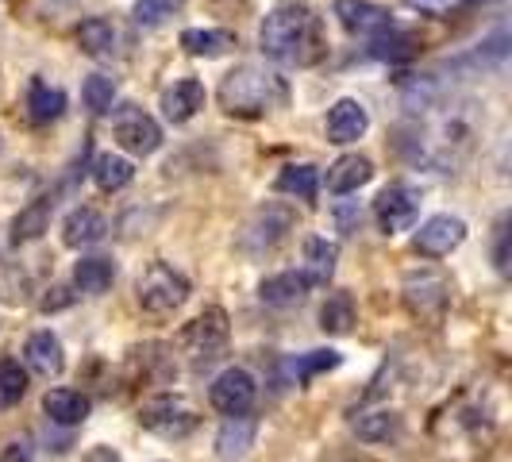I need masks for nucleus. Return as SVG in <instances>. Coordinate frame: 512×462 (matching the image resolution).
Here are the masks:
<instances>
[{
    "instance_id": "21",
    "label": "nucleus",
    "mask_w": 512,
    "mask_h": 462,
    "mask_svg": "<svg viewBox=\"0 0 512 462\" xmlns=\"http://www.w3.org/2000/svg\"><path fill=\"white\" fill-rule=\"evenodd\" d=\"M62 112H66V93H62L58 85H51V81L35 77V81L27 85V116H31L35 124H54Z\"/></svg>"
},
{
    "instance_id": "17",
    "label": "nucleus",
    "mask_w": 512,
    "mask_h": 462,
    "mask_svg": "<svg viewBox=\"0 0 512 462\" xmlns=\"http://www.w3.org/2000/svg\"><path fill=\"white\" fill-rule=\"evenodd\" d=\"M370 178H374V162L366 154H343L328 170V189L335 197H347V193H359Z\"/></svg>"
},
{
    "instance_id": "31",
    "label": "nucleus",
    "mask_w": 512,
    "mask_h": 462,
    "mask_svg": "<svg viewBox=\"0 0 512 462\" xmlns=\"http://www.w3.org/2000/svg\"><path fill=\"white\" fill-rule=\"evenodd\" d=\"M412 35H405V31H397V24L385 27V31H378L374 39H370V54L374 58H382V62H401V58H409L412 54Z\"/></svg>"
},
{
    "instance_id": "16",
    "label": "nucleus",
    "mask_w": 512,
    "mask_h": 462,
    "mask_svg": "<svg viewBox=\"0 0 512 462\" xmlns=\"http://www.w3.org/2000/svg\"><path fill=\"white\" fill-rule=\"evenodd\" d=\"M104 235H108V220H104L97 208H74V212L62 220V243L74 247V251L101 243Z\"/></svg>"
},
{
    "instance_id": "40",
    "label": "nucleus",
    "mask_w": 512,
    "mask_h": 462,
    "mask_svg": "<svg viewBox=\"0 0 512 462\" xmlns=\"http://www.w3.org/2000/svg\"><path fill=\"white\" fill-rule=\"evenodd\" d=\"M0 462H31V447L27 443H8V451H4Z\"/></svg>"
},
{
    "instance_id": "3",
    "label": "nucleus",
    "mask_w": 512,
    "mask_h": 462,
    "mask_svg": "<svg viewBox=\"0 0 512 462\" xmlns=\"http://www.w3.org/2000/svg\"><path fill=\"white\" fill-rule=\"evenodd\" d=\"M189 293H193L189 278L181 274L178 266H170V262H151V266L139 274V285H135V301H139L143 312H151V316H170V312H178V308L189 301Z\"/></svg>"
},
{
    "instance_id": "20",
    "label": "nucleus",
    "mask_w": 512,
    "mask_h": 462,
    "mask_svg": "<svg viewBox=\"0 0 512 462\" xmlns=\"http://www.w3.org/2000/svg\"><path fill=\"white\" fill-rule=\"evenodd\" d=\"M89 397L85 393H77V389H51L47 397H43V412L51 416L54 424H62V428H77V424H85L89 420Z\"/></svg>"
},
{
    "instance_id": "13",
    "label": "nucleus",
    "mask_w": 512,
    "mask_h": 462,
    "mask_svg": "<svg viewBox=\"0 0 512 462\" xmlns=\"http://www.w3.org/2000/svg\"><path fill=\"white\" fill-rule=\"evenodd\" d=\"M370 128V112H366V104L355 101V97H343V101H335L328 108V120H324V131H328V143H339V147H347V143H359L362 135Z\"/></svg>"
},
{
    "instance_id": "27",
    "label": "nucleus",
    "mask_w": 512,
    "mask_h": 462,
    "mask_svg": "<svg viewBox=\"0 0 512 462\" xmlns=\"http://www.w3.org/2000/svg\"><path fill=\"white\" fill-rule=\"evenodd\" d=\"M274 189L285 193V197H297V201H316L320 193V170L316 166H285Z\"/></svg>"
},
{
    "instance_id": "14",
    "label": "nucleus",
    "mask_w": 512,
    "mask_h": 462,
    "mask_svg": "<svg viewBox=\"0 0 512 462\" xmlns=\"http://www.w3.org/2000/svg\"><path fill=\"white\" fill-rule=\"evenodd\" d=\"M24 362L31 374L39 378H58L66 370V351H62V339L47 328V332H35L27 335L24 343Z\"/></svg>"
},
{
    "instance_id": "9",
    "label": "nucleus",
    "mask_w": 512,
    "mask_h": 462,
    "mask_svg": "<svg viewBox=\"0 0 512 462\" xmlns=\"http://www.w3.org/2000/svg\"><path fill=\"white\" fill-rule=\"evenodd\" d=\"M462 243H466V220L451 216V212H439L432 220H424L420 231L412 235L416 255L424 258H447L451 251H459Z\"/></svg>"
},
{
    "instance_id": "34",
    "label": "nucleus",
    "mask_w": 512,
    "mask_h": 462,
    "mask_svg": "<svg viewBox=\"0 0 512 462\" xmlns=\"http://www.w3.org/2000/svg\"><path fill=\"white\" fill-rule=\"evenodd\" d=\"M339 362H343L339 351H308V355H301V359L293 362V374H297V382H312L316 374H328Z\"/></svg>"
},
{
    "instance_id": "7",
    "label": "nucleus",
    "mask_w": 512,
    "mask_h": 462,
    "mask_svg": "<svg viewBox=\"0 0 512 462\" xmlns=\"http://www.w3.org/2000/svg\"><path fill=\"white\" fill-rule=\"evenodd\" d=\"M293 224H297L293 208L262 205L255 216L243 224V231H239V251H247V255H266V251H274L285 235L293 231Z\"/></svg>"
},
{
    "instance_id": "10",
    "label": "nucleus",
    "mask_w": 512,
    "mask_h": 462,
    "mask_svg": "<svg viewBox=\"0 0 512 462\" xmlns=\"http://www.w3.org/2000/svg\"><path fill=\"white\" fill-rule=\"evenodd\" d=\"M255 397H258L255 378H251L247 370H239V366L224 370V374L212 382V389H208V401H212V409L224 412V416L251 412V409H255Z\"/></svg>"
},
{
    "instance_id": "6",
    "label": "nucleus",
    "mask_w": 512,
    "mask_h": 462,
    "mask_svg": "<svg viewBox=\"0 0 512 462\" xmlns=\"http://www.w3.org/2000/svg\"><path fill=\"white\" fill-rule=\"evenodd\" d=\"M139 424L158 439H185L189 432H197L201 416L197 409L178 397V393H162V397H151L143 409H139Z\"/></svg>"
},
{
    "instance_id": "39",
    "label": "nucleus",
    "mask_w": 512,
    "mask_h": 462,
    "mask_svg": "<svg viewBox=\"0 0 512 462\" xmlns=\"http://www.w3.org/2000/svg\"><path fill=\"white\" fill-rule=\"evenodd\" d=\"M81 462H124V459H120V451H116V447L97 443V447H89V451H85V459Z\"/></svg>"
},
{
    "instance_id": "1",
    "label": "nucleus",
    "mask_w": 512,
    "mask_h": 462,
    "mask_svg": "<svg viewBox=\"0 0 512 462\" xmlns=\"http://www.w3.org/2000/svg\"><path fill=\"white\" fill-rule=\"evenodd\" d=\"M258 47L266 58H274L282 66H312L324 54L320 20L305 4H282V8L266 12V20L258 27Z\"/></svg>"
},
{
    "instance_id": "32",
    "label": "nucleus",
    "mask_w": 512,
    "mask_h": 462,
    "mask_svg": "<svg viewBox=\"0 0 512 462\" xmlns=\"http://www.w3.org/2000/svg\"><path fill=\"white\" fill-rule=\"evenodd\" d=\"M27 393V370L16 359H0V409L20 405Z\"/></svg>"
},
{
    "instance_id": "30",
    "label": "nucleus",
    "mask_w": 512,
    "mask_h": 462,
    "mask_svg": "<svg viewBox=\"0 0 512 462\" xmlns=\"http://www.w3.org/2000/svg\"><path fill=\"white\" fill-rule=\"evenodd\" d=\"M355 324V301L347 293H332L320 308V328L328 335H347Z\"/></svg>"
},
{
    "instance_id": "33",
    "label": "nucleus",
    "mask_w": 512,
    "mask_h": 462,
    "mask_svg": "<svg viewBox=\"0 0 512 462\" xmlns=\"http://www.w3.org/2000/svg\"><path fill=\"white\" fill-rule=\"evenodd\" d=\"M81 101H85V108L93 116H104L112 108V101H116V81L104 74H89L81 81Z\"/></svg>"
},
{
    "instance_id": "5",
    "label": "nucleus",
    "mask_w": 512,
    "mask_h": 462,
    "mask_svg": "<svg viewBox=\"0 0 512 462\" xmlns=\"http://www.w3.org/2000/svg\"><path fill=\"white\" fill-rule=\"evenodd\" d=\"M401 297L416 320H439L447 305H451V282L443 270H432V266H420V270H409L405 282H401Z\"/></svg>"
},
{
    "instance_id": "15",
    "label": "nucleus",
    "mask_w": 512,
    "mask_h": 462,
    "mask_svg": "<svg viewBox=\"0 0 512 462\" xmlns=\"http://www.w3.org/2000/svg\"><path fill=\"white\" fill-rule=\"evenodd\" d=\"M205 108V85L197 77H181L170 89H162V116L170 124H189Z\"/></svg>"
},
{
    "instance_id": "18",
    "label": "nucleus",
    "mask_w": 512,
    "mask_h": 462,
    "mask_svg": "<svg viewBox=\"0 0 512 462\" xmlns=\"http://www.w3.org/2000/svg\"><path fill=\"white\" fill-rule=\"evenodd\" d=\"M255 439H258L255 416H247V412L228 416V424H224L220 436H216V455H220V459H239V455H247V451L255 447Z\"/></svg>"
},
{
    "instance_id": "36",
    "label": "nucleus",
    "mask_w": 512,
    "mask_h": 462,
    "mask_svg": "<svg viewBox=\"0 0 512 462\" xmlns=\"http://www.w3.org/2000/svg\"><path fill=\"white\" fill-rule=\"evenodd\" d=\"M493 262H497V274L505 278L509 274V216L497 220V243H493Z\"/></svg>"
},
{
    "instance_id": "29",
    "label": "nucleus",
    "mask_w": 512,
    "mask_h": 462,
    "mask_svg": "<svg viewBox=\"0 0 512 462\" xmlns=\"http://www.w3.org/2000/svg\"><path fill=\"white\" fill-rule=\"evenodd\" d=\"M351 428L362 443H389L401 432V420H397V412H362Z\"/></svg>"
},
{
    "instance_id": "2",
    "label": "nucleus",
    "mask_w": 512,
    "mask_h": 462,
    "mask_svg": "<svg viewBox=\"0 0 512 462\" xmlns=\"http://www.w3.org/2000/svg\"><path fill=\"white\" fill-rule=\"evenodd\" d=\"M289 89L278 74L262 70V66H235L224 81H220V108L228 116H243V120H255L262 112L285 104Z\"/></svg>"
},
{
    "instance_id": "28",
    "label": "nucleus",
    "mask_w": 512,
    "mask_h": 462,
    "mask_svg": "<svg viewBox=\"0 0 512 462\" xmlns=\"http://www.w3.org/2000/svg\"><path fill=\"white\" fill-rule=\"evenodd\" d=\"M51 208L54 201H35V205H27L16 220H12V243H31V239H39L47 224H51Z\"/></svg>"
},
{
    "instance_id": "8",
    "label": "nucleus",
    "mask_w": 512,
    "mask_h": 462,
    "mask_svg": "<svg viewBox=\"0 0 512 462\" xmlns=\"http://www.w3.org/2000/svg\"><path fill=\"white\" fill-rule=\"evenodd\" d=\"M416 216H420V193L412 185H405V181L385 185L382 193H378V201H374V220H378V228L385 235L409 231L416 224Z\"/></svg>"
},
{
    "instance_id": "19",
    "label": "nucleus",
    "mask_w": 512,
    "mask_h": 462,
    "mask_svg": "<svg viewBox=\"0 0 512 462\" xmlns=\"http://www.w3.org/2000/svg\"><path fill=\"white\" fill-rule=\"evenodd\" d=\"M308 289H312V285L305 282V274L285 270V274H274V278H266V282L258 285V297H262V305H270V308H293L305 301Z\"/></svg>"
},
{
    "instance_id": "4",
    "label": "nucleus",
    "mask_w": 512,
    "mask_h": 462,
    "mask_svg": "<svg viewBox=\"0 0 512 462\" xmlns=\"http://www.w3.org/2000/svg\"><path fill=\"white\" fill-rule=\"evenodd\" d=\"M228 335H231L228 312L220 305H212V308H205L197 320H189V324L181 328L178 347L193 366H205V362L220 359V351L228 347Z\"/></svg>"
},
{
    "instance_id": "35",
    "label": "nucleus",
    "mask_w": 512,
    "mask_h": 462,
    "mask_svg": "<svg viewBox=\"0 0 512 462\" xmlns=\"http://www.w3.org/2000/svg\"><path fill=\"white\" fill-rule=\"evenodd\" d=\"M185 0H135V24L158 27L166 16H174Z\"/></svg>"
},
{
    "instance_id": "23",
    "label": "nucleus",
    "mask_w": 512,
    "mask_h": 462,
    "mask_svg": "<svg viewBox=\"0 0 512 462\" xmlns=\"http://www.w3.org/2000/svg\"><path fill=\"white\" fill-rule=\"evenodd\" d=\"M181 47L193 58H220L235 47V35L224 27H189V31H181Z\"/></svg>"
},
{
    "instance_id": "11",
    "label": "nucleus",
    "mask_w": 512,
    "mask_h": 462,
    "mask_svg": "<svg viewBox=\"0 0 512 462\" xmlns=\"http://www.w3.org/2000/svg\"><path fill=\"white\" fill-rule=\"evenodd\" d=\"M112 135H116V143L124 151L139 154V158H147V154H154L162 147V128L154 124L143 108H124L116 116V124H112Z\"/></svg>"
},
{
    "instance_id": "25",
    "label": "nucleus",
    "mask_w": 512,
    "mask_h": 462,
    "mask_svg": "<svg viewBox=\"0 0 512 462\" xmlns=\"http://www.w3.org/2000/svg\"><path fill=\"white\" fill-rule=\"evenodd\" d=\"M77 47L89 58H108L116 51V27L108 24L104 16H89L77 24Z\"/></svg>"
},
{
    "instance_id": "38",
    "label": "nucleus",
    "mask_w": 512,
    "mask_h": 462,
    "mask_svg": "<svg viewBox=\"0 0 512 462\" xmlns=\"http://www.w3.org/2000/svg\"><path fill=\"white\" fill-rule=\"evenodd\" d=\"M335 220H339V231H347V235H351V231H355L362 224V208L339 205V208H335Z\"/></svg>"
},
{
    "instance_id": "12",
    "label": "nucleus",
    "mask_w": 512,
    "mask_h": 462,
    "mask_svg": "<svg viewBox=\"0 0 512 462\" xmlns=\"http://www.w3.org/2000/svg\"><path fill=\"white\" fill-rule=\"evenodd\" d=\"M332 12L335 20L343 24V31H351L359 39H374L378 31L393 27V16L385 12L382 4H374V0H335Z\"/></svg>"
},
{
    "instance_id": "41",
    "label": "nucleus",
    "mask_w": 512,
    "mask_h": 462,
    "mask_svg": "<svg viewBox=\"0 0 512 462\" xmlns=\"http://www.w3.org/2000/svg\"><path fill=\"white\" fill-rule=\"evenodd\" d=\"M412 8H420V12H443L447 8V0H409Z\"/></svg>"
},
{
    "instance_id": "37",
    "label": "nucleus",
    "mask_w": 512,
    "mask_h": 462,
    "mask_svg": "<svg viewBox=\"0 0 512 462\" xmlns=\"http://www.w3.org/2000/svg\"><path fill=\"white\" fill-rule=\"evenodd\" d=\"M70 301H74V293H70L66 285H54V289H47V297L39 301V308H43V312H54V308H66Z\"/></svg>"
},
{
    "instance_id": "24",
    "label": "nucleus",
    "mask_w": 512,
    "mask_h": 462,
    "mask_svg": "<svg viewBox=\"0 0 512 462\" xmlns=\"http://www.w3.org/2000/svg\"><path fill=\"white\" fill-rule=\"evenodd\" d=\"M112 282H116V262L112 258H81L74 266V289L77 293H89V297H97V293H104V289H112Z\"/></svg>"
},
{
    "instance_id": "26",
    "label": "nucleus",
    "mask_w": 512,
    "mask_h": 462,
    "mask_svg": "<svg viewBox=\"0 0 512 462\" xmlns=\"http://www.w3.org/2000/svg\"><path fill=\"white\" fill-rule=\"evenodd\" d=\"M131 178H135V166L124 154H101L93 162V181L101 193H120L124 185H131Z\"/></svg>"
},
{
    "instance_id": "22",
    "label": "nucleus",
    "mask_w": 512,
    "mask_h": 462,
    "mask_svg": "<svg viewBox=\"0 0 512 462\" xmlns=\"http://www.w3.org/2000/svg\"><path fill=\"white\" fill-rule=\"evenodd\" d=\"M335 258H339V247H335L332 239H324V235H312V239H305V266H301L305 282L308 285H328V282H332Z\"/></svg>"
}]
</instances>
